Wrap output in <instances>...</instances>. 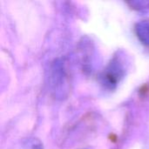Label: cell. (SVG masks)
<instances>
[{
  "mask_svg": "<svg viewBox=\"0 0 149 149\" xmlns=\"http://www.w3.org/2000/svg\"><path fill=\"white\" fill-rule=\"evenodd\" d=\"M122 56L120 53L114 56L102 74V84L107 89L113 90L116 88L126 74L127 64L126 59Z\"/></svg>",
  "mask_w": 149,
  "mask_h": 149,
  "instance_id": "6da1fadb",
  "label": "cell"
},
{
  "mask_svg": "<svg viewBox=\"0 0 149 149\" xmlns=\"http://www.w3.org/2000/svg\"><path fill=\"white\" fill-rule=\"evenodd\" d=\"M51 86L58 98H65L68 92V78L61 62H56L52 69Z\"/></svg>",
  "mask_w": 149,
  "mask_h": 149,
  "instance_id": "7a4b0ae2",
  "label": "cell"
},
{
  "mask_svg": "<svg viewBox=\"0 0 149 149\" xmlns=\"http://www.w3.org/2000/svg\"><path fill=\"white\" fill-rule=\"evenodd\" d=\"M138 39L146 46H149V19L138 22L134 28Z\"/></svg>",
  "mask_w": 149,
  "mask_h": 149,
  "instance_id": "3957f363",
  "label": "cell"
},
{
  "mask_svg": "<svg viewBox=\"0 0 149 149\" xmlns=\"http://www.w3.org/2000/svg\"><path fill=\"white\" fill-rule=\"evenodd\" d=\"M130 6L139 11H148L149 10V1H132L128 2Z\"/></svg>",
  "mask_w": 149,
  "mask_h": 149,
  "instance_id": "277c9868",
  "label": "cell"
},
{
  "mask_svg": "<svg viewBox=\"0 0 149 149\" xmlns=\"http://www.w3.org/2000/svg\"><path fill=\"white\" fill-rule=\"evenodd\" d=\"M21 149H44L41 142L37 139L28 140Z\"/></svg>",
  "mask_w": 149,
  "mask_h": 149,
  "instance_id": "5b68a950",
  "label": "cell"
},
{
  "mask_svg": "<svg viewBox=\"0 0 149 149\" xmlns=\"http://www.w3.org/2000/svg\"><path fill=\"white\" fill-rule=\"evenodd\" d=\"M85 149H87V148H85Z\"/></svg>",
  "mask_w": 149,
  "mask_h": 149,
  "instance_id": "8992f818",
  "label": "cell"
}]
</instances>
